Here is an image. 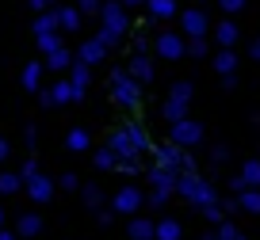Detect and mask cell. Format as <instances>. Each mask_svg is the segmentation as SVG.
<instances>
[{"instance_id": "1", "label": "cell", "mask_w": 260, "mask_h": 240, "mask_svg": "<svg viewBox=\"0 0 260 240\" xmlns=\"http://www.w3.org/2000/svg\"><path fill=\"white\" fill-rule=\"evenodd\" d=\"M107 145L119 152V160H134V156H142V152H149V134L138 126V122H126V126H119L111 134Z\"/></svg>"}, {"instance_id": "2", "label": "cell", "mask_w": 260, "mask_h": 240, "mask_svg": "<svg viewBox=\"0 0 260 240\" xmlns=\"http://www.w3.org/2000/svg\"><path fill=\"white\" fill-rule=\"evenodd\" d=\"M176 194H184L187 202H195V206L203 210V206H211V202H218V194H214V187L207 183L199 172H180V179H176Z\"/></svg>"}, {"instance_id": "3", "label": "cell", "mask_w": 260, "mask_h": 240, "mask_svg": "<svg viewBox=\"0 0 260 240\" xmlns=\"http://www.w3.org/2000/svg\"><path fill=\"white\" fill-rule=\"evenodd\" d=\"M111 99L119 107H138L142 103V84L130 76L126 69H115L111 72Z\"/></svg>"}, {"instance_id": "4", "label": "cell", "mask_w": 260, "mask_h": 240, "mask_svg": "<svg viewBox=\"0 0 260 240\" xmlns=\"http://www.w3.org/2000/svg\"><path fill=\"white\" fill-rule=\"evenodd\" d=\"M176 179H180V172H172V168H161V164L149 168V183H153L149 206H153V210H161L165 202H169V194H176Z\"/></svg>"}, {"instance_id": "5", "label": "cell", "mask_w": 260, "mask_h": 240, "mask_svg": "<svg viewBox=\"0 0 260 240\" xmlns=\"http://www.w3.org/2000/svg\"><path fill=\"white\" fill-rule=\"evenodd\" d=\"M169 137L180 145V149H195V145L203 141V126H199L195 118H180V122H172Z\"/></svg>"}, {"instance_id": "6", "label": "cell", "mask_w": 260, "mask_h": 240, "mask_svg": "<svg viewBox=\"0 0 260 240\" xmlns=\"http://www.w3.org/2000/svg\"><path fill=\"white\" fill-rule=\"evenodd\" d=\"M153 160H157V164H161V168L184 172V164H187V152L180 149L176 141H169V145H157V149H153Z\"/></svg>"}, {"instance_id": "7", "label": "cell", "mask_w": 260, "mask_h": 240, "mask_svg": "<svg viewBox=\"0 0 260 240\" xmlns=\"http://www.w3.org/2000/svg\"><path fill=\"white\" fill-rule=\"evenodd\" d=\"M157 54H161L165 61H180V57L187 54V42L180 38L176 31H161L157 34Z\"/></svg>"}, {"instance_id": "8", "label": "cell", "mask_w": 260, "mask_h": 240, "mask_svg": "<svg viewBox=\"0 0 260 240\" xmlns=\"http://www.w3.org/2000/svg\"><path fill=\"white\" fill-rule=\"evenodd\" d=\"M207 16L199 8H187V12H180V31L187 34V38H207Z\"/></svg>"}, {"instance_id": "9", "label": "cell", "mask_w": 260, "mask_h": 240, "mask_svg": "<svg viewBox=\"0 0 260 240\" xmlns=\"http://www.w3.org/2000/svg\"><path fill=\"white\" fill-rule=\"evenodd\" d=\"M100 19H104L107 27H115V31H122V34H126V27H130V19H126V4H122V0H104V8H100Z\"/></svg>"}, {"instance_id": "10", "label": "cell", "mask_w": 260, "mask_h": 240, "mask_svg": "<svg viewBox=\"0 0 260 240\" xmlns=\"http://www.w3.org/2000/svg\"><path fill=\"white\" fill-rule=\"evenodd\" d=\"M142 191L134 183H122L119 191H115V210H119V214H134V210H142Z\"/></svg>"}, {"instance_id": "11", "label": "cell", "mask_w": 260, "mask_h": 240, "mask_svg": "<svg viewBox=\"0 0 260 240\" xmlns=\"http://www.w3.org/2000/svg\"><path fill=\"white\" fill-rule=\"evenodd\" d=\"M54 191H57V179L42 176V172H35V176L27 179V194H31L35 202H50V198H54Z\"/></svg>"}, {"instance_id": "12", "label": "cell", "mask_w": 260, "mask_h": 240, "mask_svg": "<svg viewBox=\"0 0 260 240\" xmlns=\"http://www.w3.org/2000/svg\"><path fill=\"white\" fill-rule=\"evenodd\" d=\"M107 57V46L100 38H88V42H81V50H77V61H84V65H100Z\"/></svg>"}, {"instance_id": "13", "label": "cell", "mask_w": 260, "mask_h": 240, "mask_svg": "<svg viewBox=\"0 0 260 240\" xmlns=\"http://www.w3.org/2000/svg\"><path fill=\"white\" fill-rule=\"evenodd\" d=\"M126 72L138 80V84H149V80H153V61H149L146 54H134V57H130V65H126Z\"/></svg>"}, {"instance_id": "14", "label": "cell", "mask_w": 260, "mask_h": 240, "mask_svg": "<svg viewBox=\"0 0 260 240\" xmlns=\"http://www.w3.org/2000/svg\"><path fill=\"white\" fill-rule=\"evenodd\" d=\"M161 118L169 122V126H172V122H180V118H187V99H176V96H169V99L161 103Z\"/></svg>"}, {"instance_id": "15", "label": "cell", "mask_w": 260, "mask_h": 240, "mask_svg": "<svg viewBox=\"0 0 260 240\" xmlns=\"http://www.w3.org/2000/svg\"><path fill=\"white\" fill-rule=\"evenodd\" d=\"M130 240H157V225L149 217H130Z\"/></svg>"}, {"instance_id": "16", "label": "cell", "mask_w": 260, "mask_h": 240, "mask_svg": "<svg viewBox=\"0 0 260 240\" xmlns=\"http://www.w3.org/2000/svg\"><path fill=\"white\" fill-rule=\"evenodd\" d=\"M81 8H73V4H65V8H57V23H61V31H81Z\"/></svg>"}, {"instance_id": "17", "label": "cell", "mask_w": 260, "mask_h": 240, "mask_svg": "<svg viewBox=\"0 0 260 240\" xmlns=\"http://www.w3.org/2000/svg\"><path fill=\"white\" fill-rule=\"evenodd\" d=\"M237 23H230V19H222L218 27H214V42H218V46H226V50H234V42H237Z\"/></svg>"}, {"instance_id": "18", "label": "cell", "mask_w": 260, "mask_h": 240, "mask_svg": "<svg viewBox=\"0 0 260 240\" xmlns=\"http://www.w3.org/2000/svg\"><path fill=\"white\" fill-rule=\"evenodd\" d=\"M146 8H149V16H153V19H172V16H180L176 0H146Z\"/></svg>"}, {"instance_id": "19", "label": "cell", "mask_w": 260, "mask_h": 240, "mask_svg": "<svg viewBox=\"0 0 260 240\" xmlns=\"http://www.w3.org/2000/svg\"><path fill=\"white\" fill-rule=\"evenodd\" d=\"M88 69H92V65H84V61H73V65H69V80H73V88L81 92V96L88 92V80H92Z\"/></svg>"}, {"instance_id": "20", "label": "cell", "mask_w": 260, "mask_h": 240, "mask_svg": "<svg viewBox=\"0 0 260 240\" xmlns=\"http://www.w3.org/2000/svg\"><path fill=\"white\" fill-rule=\"evenodd\" d=\"M16 232H19V236H39V232H42V217L39 214H23L16 221Z\"/></svg>"}, {"instance_id": "21", "label": "cell", "mask_w": 260, "mask_h": 240, "mask_svg": "<svg viewBox=\"0 0 260 240\" xmlns=\"http://www.w3.org/2000/svg\"><path fill=\"white\" fill-rule=\"evenodd\" d=\"M35 42H39L42 54H54L61 46V31H35Z\"/></svg>"}, {"instance_id": "22", "label": "cell", "mask_w": 260, "mask_h": 240, "mask_svg": "<svg viewBox=\"0 0 260 240\" xmlns=\"http://www.w3.org/2000/svg\"><path fill=\"white\" fill-rule=\"evenodd\" d=\"M23 88H27V92H39V88H42V61H31V65L23 69Z\"/></svg>"}, {"instance_id": "23", "label": "cell", "mask_w": 260, "mask_h": 240, "mask_svg": "<svg viewBox=\"0 0 260 240\" xmlns=\"http://www.w3.org/2000/svg\"><path fill=\"white\" fill-rule=\"evenodd\" d=\"M19 187H27V179L19 172H0V194H16Z\"/></svg>"}, {"instance_id": "24", "label": "cell", "mask_w": 260, "mask_h": 240, "mask_svg": "<svg viewBox=\"0 0 260 240\" xmlns=\"http://www.w3.org/2000/svg\"><path fill=\"white\" fill-rule=\"evenodd\" d=\"M73 61H77V57L69 54V50H65V46H57L54 54H46V65H50V69H57V72H61V69H69V65H73Z\"/></svg>"}, {"instance_id": "25", "label": "cell", "mask_w": 260, "mask_h": 240, "mask_svg": "<svg viewBox=\"0 0 260 240\" xmlns=\"http://www.w3.org/2000/svg\"><path fill=\"white\" fill-rule=\"evenodd\" d=\"M214 69H218L222 76H226V72H234V69H237V54H234V50H226V46H222L218 54H214Z\"/></svg>"}, {"instance_id": "26", "label": "cell", "mask_w": 260, "mask_h": 240, "mask_svg": "<svg viewBox=\"0 0 260 240\" xmlns=\"http://www.w3.org/2000/svg\"><path fill=\"white\" fill-rule=\"evenodd\" d=\"M65 145H69V152H84V149L92 145V137H88V130H69Z\"/></svg>"}, {"instance_id": "27", "label": "cell", "mask_w": 260, "mask_h": 240, "mask_svg": "<svg viewBox=\"0 0 260 240\" xmlns=\"http://www.w3.org/2000/svg\"><path fill=\"white\" fill-rule=\"evenodd\" d=\"M241 210L245 214H260V187H245L241 191Z\"/></svg>"}, {"instance_id": "28", "label": "cell", "mask_w": 260, "mask_h": 240, "mask_svg": "<svg viewBox=\"0 0 260 240\" xmlns=\"http://www.w3.org/2000/svg\"><path fill=\"white\" fill-rule=\"evenodd\" d=\"M92 164H96L100 172H107V168H115V164H119V152H115L111 145H107V149H100L96 156H92Z\"/></svg>"}, {"instance_id": "29", "label": "cell", "mask_w": 260, "mask_h": 240, "mask_svg": "<svg viewBox=\"0 0 260 240\" xmlns=\"http://www.w3.org/2000/svg\"><path fill=\"white\" fill-rule=\"evenodd\" d=\"M157 240H180V221H172V217L157 221Z\"/></svg>"}, {"instance_id": "30", "label": "cell", "mask_w": 260, "mask_h": 240, "mask_svg": "<svg viewBox=\"0 0 260 240\" xmlns=\"http://www.w3.org/2000/svg\"><path fill=\"white\" fill-rule=\"evenodd\" d=\"M241 179L249 187H260V160H245L241 164Z\"/></svg>"}, {"instance_id": "31", "label": "cell", "mask_w": 260, "mask_h": 240, "mask_svg": "<svg viewBox=\"0 0 260 240\" xmlns=\"http://www.w3.org/2000/svg\"><path fill=\"white\" fill-rule=\"evenodd\" d=\"M96 38H100V42H104V46H107V50H115V46H119V42H122V31H115V27H107V23H100V34H96Z\"/></svg>"}, {"instance_id": "32", "label": "cell", "mask_w": 260, "mask_h": 240, "mask_svg": "<svg viewBox=\"0 0 260 240\" xmlns=\"http://www.w3.org/2000/svg\"><path fill=\"white\" fill-rule=\"evenodd\" d=\"M203 217H207V221H214V225L226 221V210H222V202H211V206H203Z\"/></svg>"}, {"instance_id": "33", "label": "cell", "mask_w": 260, "mask_h": 240, "mask_svg": "<svg viewBox=\"0 0 260 240\" xmlns=\"http://www.w3.org/2000/svg\"><path fill=\"white\" fill-rule=\"evenodd\" d=\"M81 198L88 202V206H100V202H104V191H100V187H92V183H88V187H81Z\"/></svg>"}, {"instance_id": "34", "label": "cell", "mask_w": 260, "mask_h": 240, "mask_svg": "<svg viewBox=\"0 0 260 240\" xmlns=\"http://www.w3.org/2000/svg\"><path fill=\"white\" fill-rule=\"evenodd\" d=\"M115 168H119L122 176H138V172H142V156H134V160H119Z\"/></svg>"}, {"instance_id": "35", "label": "cell", "mask_w": 260, "mask_h": 240, "mask_svg": "<svg viewBox=\"0 0 260 240\" xmlns=\"http://www.w3.org/2000/svg\"><path fill=\"white\" fill-rule=\"evenodd\" d=\"M191 84H187V80H180V84H172V92H169V96H176V99H187V103H191Z\"/></svg>"}, {"instance_id": "36", "label": "cell", "mask_w": 260, "mask_h": 240, "mask_svg": "<svg viewBox=\"0 0 260 240\" xmlns=\"http://www.w3.org/2000/svg\"><path fill=\"white\" fill-rule=\"evenodd\" d=\"M214 232H218L222 240H237V236H241V232H237V229H234L230 221H218V225H214Z\"/></svg>"}, {"instance_id": "37", "label": "cell", "mask_w": 260, "mask_h": 240, "mask_svg": "<svg viewBox=\"0 0 260 240\" xmlns=\"http://www.w3.org/2000/svg\"><path fill=\"white\" fill-rule=\"evenodd\" d=\"M214 4H218V8L226 12V16H237V12L245 8V0H214Z\"/></svg>"}, {"instance_id": "38", "label": "cell", "mask_w": 260, "mask_h": 240, "mask_svg": "<svg viewBox=\"0 0 260 240\" xmlns=\"http://www.w3.org/2000/svg\"><path fill=\"white\" fill-rule=\"evenodd\" d=\"M187 54L191 57H207V38H191L187 42Z\"/></svg>"}, {"instance_id": "39", "label": "cell", "mask_w": 260, "mask_h": 240, "mask_svg": "<svg viewBox=\"0 0 260 240\" xmlns=\"http://www.w3.org/2000/svg\"><path fill=\"white\" fill-rule=\"evenodd\" d=\"M57 187H61V191H77V187H81V179H77L73 172H65V176L57 179Z\"/></svg>"}, {"instance_id": "40", "label": "cell", "mask_w": 260, "mask_h": 240, "mask_svg": "<svg viewBox=\"0 0 260 240\" xmlns=\"http://www.w3.org/2000/svg\"><path fill=\"white\" fill-rule=\"evenodd\" d=\"M211 160H214V168H222V164H226V160H230L226 145H214V149H211Z\"/></svg>"}, {"instance_id": "41", "label": "cell", "mask_w": 260, "mask_h": 240, "mask_svg": "<svg viewBox=\"0 0 260 240\" xmlns=\"http://www.w3.org/2000/svg\"><path fill=\"white\" fill-rule=\"evenodd\" d=\"M77 8H81V12H88V16H92V12H100L104 4H100V0H77Z\"/></svg>"}, {"instance_id": "42", "label": "cell", "mask_w": 260, "mask_h": 240, "mask_svg": "<svg viewBox=\"0 0 260 240\" xmlns=\"http://www.w3.org/2000/svg\"><path fill=\"white\" fill-rule=\"evenodd\" d=\"M35 172H39V164H35V160H23V168H19V176H23V179H31Z\"/></svg>"}, {"instance_id": "43", "label": "cell", "mask_w": 260, "mask_h": 240, "mask_svg": "<svg viewBox=\"0 0 260 240\" xmlns=\"http://www.w3.org/2000/svg\"><path fill=\"white\" fill-rule=\"evenodd\" d=\"M31 8L35 12H50V8H54V0H31Z\"/></svg>"}, {"instance_id": "44", "label": "cell", "mask_w": 260, "mask_h": 240, "mask_svg": "<svg viewBox=\"0 0 260 240\" xmlns=\"http://www.w3.org/2000/svg\"><path fill=\"white\" fill-rule=\"evenodd\" d=\"M245 187H249V183H245V179H241V176H234V179H230V191H237V194H241V191H245Z\"/></svg>"}, {"instance_id": "45", "label": "cell", "mask_w": 260, "mask_h": 240, "mask_svg": "<svg viewBox=\"0 0 260 240\" xmlns=\"http://www.w3.org/2000/svg\"><path fill=\"white\" fill-rule=\"evenodd\" d=\"M8 152H12V145L4 141V137H0V164H4V160H8Z\"/></svg>"}, {"instance_id": "46", "label": "cell", "mask_w": 260, "mask_h": 240, "mask_svg": "<svg viewBox=\"0 0 260 240\" xmlns=\"http://www.w3.org/2000/svg\"><path fill=\"white\" fill-rule=\"evenodd\" d=\"M0 240H19L16 232H8V229H0Z\"/></svg>"}, {"instance_id": "47", "label": "cell", "mask_w": 260, "mask_h": 240, "mask_svg": "<svg viewBox=\"0 0 260 240\" xmlns=\"http://www.w3.org/2000/svg\"><path fill=\"white\" fill-rule=\"evenodd\" d=\"M122 4H126V8H138V4H146V0H122Z\"/></svg>"}, {"instance_id": "48", "label": "cell", "mask_w": 260, "mask_h": 240, "mask_svg": "<svg viewBox=\"0 0 260 240\" xmlns=\"http://www.w3.org/2000/svg\"><path fill=\"white\" fill-rule=\"evenodd\" d=\"M203 240H222V236H218V232H203Z\"/></svg>"}, {"instance_id": "49", "label": "cell", "mask_w": 260, "mask_h": 240, "mask_svg": "<svg viewBox=\"0 0 260 240\" xmlns=\"http://www.w3.org/2000/svg\"><path fill=\"white\" fill-rule=\"evenodd\" d=\"M0 229H4V210H0Z\"/></svg>"}, {"instance_id": "50", "label": "cell", "mask_w": 260, "mask_h": 240, "mask_svg": "<svg viewBox=\"0 0 260 240\" xmlns=\"http://www.w3.org/2000/svg\"><path fill=\"white\" fill-rule=\"evenodd\" d=\"M237 240H249V236H237Z\"/></svg>"}]
</instances>
